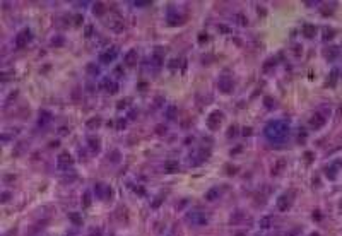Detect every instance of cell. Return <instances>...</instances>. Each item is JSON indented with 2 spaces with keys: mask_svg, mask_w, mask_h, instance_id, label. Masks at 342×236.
I'll use <instances>...</instances> for the list:
<instances>
[{
  "mask_svg": "<svg viewBox=\"0 0 342 236\" xmlns=\"http://www.w3.org/2000/svg\"><path fill=\"white\" fill-rule=\"evenodd\" d=\"M289 133V125L282 120H275V122H270L267 127H265V135H267L269 140L272 142H282V140L287 137Z\"/></svg>",
  "mask_w": 342,
  "mask_h": 236,
  "instance_id": "cell-1",
  "label": "cell"
},
{
  "mask_svg": "<svg viewBox=\"0 0 342 236\" xmlns=\"http://www.w3.org/2000/svg\"><path fill=\"white\" fill-rule=\"evenodd\" d=\"M293 202H294V192H293V190H291V192H286L284 195H281V197H279V200H277V209L281 210V212H286V210L291 209Z\"/></svg>",
  "mask_w": 342,
  "mask_h": 236,
  "instance_id": "cell-2",
  "label": "cell"
},
{
  "mask_svg": "<svg viewBox=\"0 0 342 236\" xmlns=\"http://www.w3.org/2000/svg\"><path fill=\"white\" fill-rule=\"evenodd\" d=\"M223 120H224L223 111L216 110V111H212V113L207 117V125H209L210 130H217V128H219V125L223 123Z\"/></svg>",
  "mask_w": 342,
  "mask_h": 236,
  "instance_id": "cell-3",
  "label": "cell"
},
{
  "mask_svg": "<svg viewBox=\"0 0 342 236\" xmlns=\"http://www.w3.org/2000/svg\"><path fill=\"white\" fill-rule=\"evenodd\" d=\"M31 39H33L31 29H23L21 33H17V36H16V46L17 48H24Z\"/></svg>",
  "mask_w": 342,
  "mask_h": 236,
  "instance_id": "cell-4",
  "label": "cell"
},
{
  "mask_svg": "<svg viewBox=\"0 0 342 236\" xmlns=\"http://www.w3.org/2000/svg\"><path fill=\"white\" fill-rule=\"evenodd\" d=\"M217 88H219L221 93L229 94L233 89H234V82H233V79H229V77H221L219 82H217Z\"/></svg>",
  "mask_w": 342,
  "mask_h": 236,
  "instance_id": "cell-5",
  "label": "cell"
},
{
  "mask_svg": "<svg viewBox=\"0 0 342 236\" xmlns=\"http://www.w3.org/2000/svg\"><path fill=\"white\" fill-rule=\"evenodd\" d=\"M325 122H327L325 117H323L322 113H318V111H316V113H313V115H311V118H310V127H311V128H316V130H318V128H322V127L325 125Z\"/></svg>",
  "mask_w": 342,
  "mask_h": 236,
  "instance_id": "cell-6",
  "label": "cell"
},
{
  "mask_svg": "<svg viewBox=\"0 0 342 236\" xmlns=\"http://www.w3.org/2000/svg\"><path fill=\"white\" fill-rule=\"evenodd\" d=\"M58 168H62V169H65V168H68V166H72L74 164V159H72V156L68 154V152H62V154H58Z\"/></svg>",
  "mask_w": 342,
  "mask_h": 236,
  "instance_id": "cell-7",
  "label": "cell"
},
{
  "mask_svg": "<svg viewBox=\"0 0 342 236\" xmlns=\"http://www.w3.org/2000/svg\"><path fill=\"white\" fill-rule=\"evenodd\" d=\"M108 28H110L111 31H115V33H123L125 31V23H123V19H120V17H113V19L108 23Z\"/></svg>",
  "mask_w": 342,
  "mask_h": 236,
  "instance_id": "cell-8",
  "label": "cell"
},
{
  "mask_svg": "<svg viewBox=\"0 0 342 236\" xmlns=\"http://www.w3.org/2000/svg\"><path fill=\"white\" fill-rule=\"evenodd\" d=\"M137 58H139V53H137L135 48L128 50L125 55V58H123V62H125V65H128V67H133V65L137 63Z\"/></svg>",
  "mask_w": 342,
  "mask_h": 236,
  "instance_id": "cell-9",
  "label": "cell"
},
{
  "mask_svg": "<svg viewBox=\"0 0 342 236\" xmlns=\"http://www.w3.org/2000/svg\"><path fill=\"white\" fill-rule=\"evenodd\" d=\"M99 58H101V62L103 63H110V62H113L115 58H116V48L113 46V48H110V50H106V52H103L99 55Z\"/></svg>",
  "mask_w": 342,
  "mask_h": 236,
  "instance_id": "cell-10",
  "label": "cell"
},
{
  "mask_svg": "<svg viewBox=\"0 0 342 236\" xmlns=\"http://www.w3.org/2000/svg\"><path fill=\"white\" fill-rule=\"evenodd\" d=\"M337 79H339V72L332 70V72H330V75H329V79H327V82H325V88H335Z\"/></svg>",
  "mask_w": 342,
  "mask_h": 236,
  "instance_id": "cell-11",
  "label": "cell"
},
{
  "mask_svg": "<svg viewBox=\"0 0 342 236\" xmlns=\"http://www.w3.org/2000/svg\"><path fill=\"white\" fill-rule=\"evenodd\" d=\"M93 12L96 14L98 17H101V16H104V12H106V5H104L103 2H96V5L93 7Z\"/></svg>",
  "mask_w": 342,
  "mask_h": 236,
  "instance_id": "cell-12",
  "label": "cell"
},
{
  "mask_svg": "<svg viewBox=\"0 0 342 236\" xmlns=\"http://www.w3.org/2000/svg\"><path fill=\"white\" fill-rule=\"evenodd\" d=\"M284 166H286V159H279V161L274 164V168H272V175H281L282 169H284Z\"/></svg>",
  "mask_w": 342,
  "mask_h": 236,
  "instance_id": "cell-13",
  "label": "cell"
},
{
  "mask_svg": "<svg viewBox=\"0 0 342 236\" xmlns=\"http://www.w3.org/2000/svg\"><path fill=\"white\" fill-rule=\"evenodd\" d=\"M316 33V28L313 26V24H304L303 26V34L306 36V38H313Z\"/></svg>",
  "mask_w": 342,
  "mask_h": 236,
  "instance_id": "cell-14",
  "label": "cell"
},
{
  "mask_svg": "<svg viewBox=\"0 0 342 236\" xmlns=\"http://www.w3.org/2000/svg\"><path fill=\"white\" fill-rule=\"evenodd\" d=\"M178 168H180V164H178L176 161H166V164H164V169H166L168 173L178 171Z\"/></svg>",
  "mask_w": 342,
  "mask_h": 236,
  "instance_id": "cell-15",
  "label": "cell"
},
{
  "mask_svg": "<svg viewBox=\"0 0 342 236\" xmlns=\"http://www.w3.org/2000/svg\"><path fill=\"white\" fill-rule=\"evenodd\" d=\"M337 55H339V50H337V48H334V46H329V48L325 50V57H327L329 60L337 58Z\"/></svg>",
  "mask_w": 342,
  "mask_h": 236,
  "instance_id": "cell-16",
  "label": "cell"
},
{
  "mask_svg": "<svg viewBox=\"0 0 342 236\" xmlns=\"http://www.w3.org/2000/svg\"><path fill=\"white\" fill-rule=\"evenodd\" d=\"M89 147L93 152H98L101 149V144H99V139H96V137H91L89 139Z\"/></svg>",
  "mask_w": 342,
  "mask_h": 236,
  "instance_id": "cell-17",
  "label": "cell"
},
{
  "mask_svg": "<svg viewBox=\"0 0 342 236\" xmlns=\"http://www.w3.org/2000/svg\"><path fill=\"white\" fill-rule=\"evenodd\" d=\"M217 197H219V190H217V188H210V190L205 193V200H209V202L216 200Z\"/></svg>",
  "mask_w": 342,
  "mask_h": 236,
  "instance_id": "cell-18",
  "label": "cell"
},
{
  "mask_svg": "<svg viewBox=\"0 0 342 236\" xmlns=\"http://www.w3.org/2000/svg\"><path fill=\"white\" fill-rule=\"evenodd\" d=\"M104 89H106V93H110V94H115L116 91H118V86H116L115 82H110V81H106V82H104Z\"/></svg>",
  "mask_w": 342,
  "mask_h": 236,
  "instance_id": "cell-19",
  "label": "cell"
},
{
  "mask_svg": "<svg viewBox=\"0 0 342 236\" xmlns=\"http://www.w3.org/2000/svg\"><path fill=\"white\" fill-rule=\"evenodd\" d=\"M89 128H98V127L101 125V118L99 117H94V118H91V120H87V123H86Z\"/></svg>",
  "mask_w": 342,
  "mask_h": 236,
  "instance_id": "cell-20",
  "label": "cell"
},
{
  "mask_svg": "<svg viewBox=\"0 0 342 236\" xmlns=\"http://www.w3.org/2000/svg\"><path fill=\"white\" fill-rule=\"evenodd\" d=\"M325 175L330 178V180H335V176H337V169H335V166H327L325 168Z\"/></svg>",
  "mask_w": 342,
  "mask_h": 236,
  "instance_id": "cell-21",
  "label": "cell"
},
{
  "mask_svg": "<svg viewBox=\"0 0 342 236\" xmlns=\"http://www.w3.org/2000/svg\"><path fill=\"white\" fill-rule=\"evenodd\" d=\"M82 207L84 209H89L91 207V193H84V197H82Z\"/></svg>",
  "mask_w": 342,
  "mask_h": 236,
  "instance_id": "cell-22",
  "label": "cell"
},
{
  "mask_svg": "<svg viewBox=\"0 0 342 236\" xmlns=\"http://www.w3.org/2000/svg\"><path fill=\"white\" fill-rule=\"evenodd\" d=\"M68 217H70V219L74 221V224H82V217L79 216V214H75V212H70V214H68Z\"/></svg>",
  "mask_w": 342,
  "mask_h": 236,
  "instance_id": "cell-23",
  "label": "cell"
},
{
  "mask_svg": "<svg viewBox=\"0 0 342 236\" xmlns=\"http://www.w3.org/2000/svg\"><path fill=\"white\" fill-rule=\"evenodd\" d=\"M236 133H238V127H236V125H231L226 135H228V139H231V137H236Z\"/></svg>",
  "mask_w": 342,
  "mask_h": 236,
  "instance_id": "cell-24",
  "label": "cell"
},
{
  "mask_svg": "<svg viewBox=\"0 0 342 236\" xmlns=\"http://www.w3.org/2000/svg\"><path fill=\"white\" fill-rule=\"evenodd\" d=\"M50 118H52V117H50V113H48V111H41V117H39V125L46 123Z\"/></svg>",
  "mask_w": 342,
  "mask_h": 236,
  "instance_id": "cell-25",
  "label": "cell"
},
{
  "mask_svg": "<svg viewBox=\"0 0 342 236\" xmlns=\"http://www.w3.org/2000/svg\"><path fill=\"white\" fill-rule=\"evenodd\" d=\"M274 65H275V58L267 60V62L264 63V72H269V70H270V67H274Z\"/></svg>",
  "mask_w": 342,
  "mask_h": 236,
  "instance_id": "cell-26",
  "label": "cell"
},
{
  "mask_svg": "<svg viewBox=\"0 0 342 236\" xmlns=\"http://www.w3.org/2000/svg\"><path fill=\"white\" fill-rule=\"evenodd\" d=\"M63 43H65V39L62 38V36H57V38L52 39V45H53V46H62Z\"/></svg>",
  "mask_w": 342,
  "mask_h": 236,
  "instance_id": "cell-27",
  "label": "cell"
},
{
  "mask_svg": "<svg viewBox=\"0 0 342 236\" xmlns=\"http://www.w3.org/2000/svg\"><path fill=\"white\" fill-rule=\"evenodd\" d=\"M270 221H272V217H270V216L264 217V219L260 221V228H269V226H270Z\"/></svg>",
  "mask_w": 342,
  "mask_h": 236,
  "instance_id": "cell-28",
  "label": "cell"
},
{
  "mask_svg": "<svg viewBox=\"0 0 342 236\" xmlns=\"http://www.w3.org/2000/svg\"><path fill=\"white\" fill-rule=\"evenodd\" d=\"M236 21H238V23L241 24V26H246V24H248V19H246V17L243 16V14H238V16H236Z\"/></svg>",
  "mask_w": 342,
  "mask_h": 236,
  "instance_id": "cell-29",
  "label": "cell"
},
{
  "mask_svg": "<svg viewBox=\"0 0 342 236\" xmlns=\"http://www.w3.org/2000/svg\"><path fill=\"white\" fill-rule=\"evenodd\" d=\"M110 161H113V163H118V161H120V151H113V152H111Z\"/></svg>",
  "mask_w": 342,
  "mask_h": 236,
  "instance_id": "cell-30",
  "label": "cell"
},
{
  "mask_svg": "<svg viewBox=\"0 0 342 236\" xmlns=\"http://www.w3.org/2000/svg\"><path fill=\"white\" fill-rule=\"evenodd\" d=\"M264 103H265V106H267V108H274V106H275V103H274V99H272V98H265Z\"/></svg>",
  "mask_w": 342,
  "mask_h": 236,
  "instance_id": "cell-31",
  "label": "cell"
},
{
  "mask_svg": "<svg viewBox=\"0 0 342 236\" xmlns=\"http://www.w3.org/2000/svg\"><path fill=\"white\" fill-rule=\"evenodd\" d=\"M178 65H180V58H174V60L169 62V68H171V70H176Z\"/></svg>",
  "mask_w": 342,
  "mask_h": 236,
  "instance_id": "cell-32",
  "label": "cell"
},
{
  "mask_svg": "<svg viewBox=\"0 0 342 236\" xmlns=\"http://www.w3.org/2000/svg\"><path fill=\"white\" fill-rule=\"evenodd\" d=\"M89 236H101V229H99V228H98V229H94V228H93V229L89 231Z\"/></svg>",
  "mask_w": 342,
  "mask_h": 236,
  "instance_id": "cell-33",
  "label": "cell"
},
{
  "mask_svg": "<svg viewBox=\"0 0 342 236\" xmlns=\"http://www.w3.org/2000/svg\"><path fill=\"white\" fill-rule=\"evenodd\" d=\"M330 38H334V31L332 29H327V33L323 34V39H330Z\"/></svg>",
  "mask_w": 342,
  "mask_h": 236,
  "instance_id": "cell-34",
  "label": "cell"
},
{
  "mask_svg": "<svg viewBox=\"0 0 342 236\" xmlns=\"http://www.w3.org/2000/svg\"><path fill=\"white\" fill-rule=\"evenodd\" d=\"M135 193H139L140 197H142V195H145V188L144 187H135Z\"/></svg>",
  "mask_w": 342,
  "mask_h": 236,
  "instance_id": "cell-35",
  "label": "cell"
},
{
  "mask_svg": "<svg viewBox=\"0 0 342 236\" xmlns=\"http://www.w3.org/2000/svg\"><path fill=\"white\" fill-rule=\"evenodd\" d=\"M87 70H93V74H98V72H99V68L94 67V65L91 63V65H87Z\"/></svg>",
  "mask_w": 342,
  "mask_h": 236,
  "instance_id": "cell-36",
  "label": "cell"
},
{
  "mask_svg": "<svg viewBox=\"0 0 342 236\" xmlns=\"http://www.w3.org/2000/svg\"><path fill=\"white\" fill-rule=\"evenodd\" d=\"M236 171H238V169H236V166H228V175H234Z\"/></svg>",
  "mask_w": 342,
  "mask_h": 236,
  "instance_id": "cell-37",
  "label": "cell"
},
{
  "mask_svg": "<svg viewBox=\"0 0 342 236\" xmlns=\"http://www.w3.org/2000/svg\"><path fill=\"white\" fill-rule=\"evenodd\" d=\"M252 133H253V130L250 128V127H248V128H246V127L243 128V135H245V137H246V135H252Z\"/></svg>",
  "mask_w": 342,
  "mask_h": 236,
  "instance_id": "cell-38",
  "label": "cell"
},
{
  "mask_svg": "<svg viewBox=\"0 0 342 236\" xmlns=\"http://www.w3.org/2000/svg\"><path fill=\"white\" fill-rule=\"evenodd\" d=\"M163 198H164V195H161V197H159V198H156V200L152 202V207H158L159 204H161V200H163Z\"/></svg>",
  "mask_w": 342,
  "mask_h": 236,
  "instance_id": "cell-39",
  "label": "cell"
},
{
  "mask_svg": "<svg viewBox=\"0 0 342 236\" xmlns=\"http://www.w3.org/2000/svg\"><path fill=\"white\" fill-rule=\"evenodd\" d=\"M147 3H151V2H149V0H139V2H135V5L144 7V5H147Z\"/></svg>",
  "mask_w": 342,
  "mask_h": 236,
  "instance_id": "cell-40",
  "label": "cell"
},
{
  "mask_svg": "<svg viewBox=\"0 0 342 236\" xmlns=\"http://www.w3.org/2000/svg\"><path fill=\"white\" fill-rule=\"evenodd\" d=\"M156 132H158L159 135H163V133L166 132V127H164V128H163V125H158V128H156Z\"/></svg>",
  "mask_w": 342,
  "mask_h": 236,
  "instance_id": "cell-41",
  "label": "cell"
},
{
  "mask_svg": "<svg viewBox=\"0 0 342 236\" xmlns=\"http://www.w3.org/2000/svg\"><path fill=\"white\" fill-rule=\"evenodd\" d=\"M217 28L221 29V33H229V28H228V26H224V24H219Z\"/></svg>",
  "mask_w": 342,
  "mask_h": 236,
  "instance_id": "cell-42",
  "label": "cell"
},
{
  "mask_svg": "<svg viewBox=\"0 0 342 236\" xmlns=\"http://www.w3.org/2000/svg\"><path fill=\"white\" fill-rule=\"evenodd\" d=\"M207 39H209V38H207V34H204V33H202V34H199V41H200V43L207 41Z\"/></svg>",
  "mask_w": 342,
  "mask_h": 236,
  "instance_id": "cell-43",
  "label": "cell"
},
{
  "mask_svg": "<svg viewBox=\"0 0 342 236\" xmlns=\"http://www.w3.org/2000/svg\"><path fill=\"white\" fill-rule=\"evenodd\" d=\"M9 198H10V193H7V192H5V193H3V197H2V202L5 204V202L9 200Z\"/></svg>",
  "mask_w": 342,
  "mask_h": 236,
  "instance_id": "cell-44",
  "label": "cell"
},
{
  "mask_svg": "<svg viewBox=\"0 0 342 236\" xmlns=\"http://www.w3.org/2000/svg\"><path fill=\"white\" fill-rule=\"evenodd\" d=\"M81 23H82V16H75V26H79Z\"/></svg>",
  "mask_w": 342,
  "mask_h": 236,
  "instance_id": "cell-45",
  "label": "cell"
},
{
  "mask_svg": "<svg viewBox=\"0 0 342 236\" xmlns=\"http://www.w3.org/2000/svg\"><path fill=\"white\" fill-rule=\"evenodd\" d=\"M168 117H169V118H173V117H174V108H173V106L169 108V111H168Z\"/></svg>",
  "mask_w": 342,
  "mask_h": 236,
  "instance_id": "cell-46",
  "label": "cell"
},
{
  "mask_svg": "<svg viewBox=\"0 0 342 236\" xmlns=\"http://www.w3.org/2000/svg\"><path fill=\"white\" fill-rule=\"evenodd\" d=\"M258 14H260V16H265V14H267V10H265L264 7H258Z\"/></svg>",
  "mask_w": 342,
  "mask_h": 236,
  "instance_id": "cell-47",
  "label": "cell"
},
{
  "mask_svg": "<svg viewBox=\"0 0 342 236\" xmlns=\"http://www.w3.org/2000/svg\"><path fill=\"white\" fill-rule=\"evenodd\" d=\"M239 151H241V147H239V146H238V147H234V149H231V154H236V152H239Z\"/></svg>",
  "mask_w": 342,
  "mask_h": 236,
  "instance_id": "cell-48",
  "label": "cell"
},
{
  "mask_svg": "<svg viewBox=\"0 0 342 236\" xmlns=\"http://www.w3.org/2000/svg\"><path fill=\"white\" fill-rule=\"evenodd\" d=\"M91 33H93V26H87V31H86V36H91Z\"/></svg>",
  "mask_w": 342,
  "mask_h": 236,
  "instance_id": "cell-49",
  "label": "cell"
},
{
  "mask_svg": "<svg viewBox=\"0 0 342 236\" xmlns=\"http://www.w3.org/2000/svg\"><path fill=\"white\" fill-rule=\"evenodd\" d=\"M5 180H7V183H10V180H16V176L9 175V176H5Z\"/></svg>",
  "mask_w": 342,
  "mask_h": 236,
  "instance_id": "cell-50",
  "label": "cell"
},
{
  "mask_svg": "<svg viewBox=\"0 0 342 236\" xmlns=\"http://www.w3.org/2000/svg\"><path fill=\"white\" fill-rule=\"evenodd\" d=\"M127 103H128V101H122V103H118V108H123V106H127Z\"/></svg>",
  "mask_w": 342,
  "mask_h": 236,
  "instance_id": "cell-51",
  "label": "cell"
},
{
  "mask_svg": "<svg viewBox=\"0 0 342 236\" xmlns=\"http://www.w3.org/2000/svg\"><path fill=\"white\" fill-rule=\"evenodd\" d=\"M236 236H245V233H238V234H236Z\"/></svg>",
  "mask_w": 342,
  "mask_h": 236,
  "instance_id": "cell-52",
  "label": "cell"
},
{
  "mask_svg": "<svg viewBox=\"0 0 342 236\" xmlns=\"http://www.w3.org/2000/svg\"><path fill=\"white\" fill-rule=\"evenodd\" d=\"M311 236H320V234H318V233H313V234H311Z\"/></svg>",
  "mask_w": 342,
  "mask_h": 236,
  "instance_id": "cell-53",
  "label": "cell"
},
{
  "mask_svg": "<svg viewBox=\"0 0 342 236\" xmlns=\"http://www.w3.org/2000/svg\"><path fill=\"white\" fill-rule=\"evenodd\" d=\"M340 210H342V202H340Z\"/></svg>",
  "mask_w": 342,
  "mask_h": 236,
  "instance_id": "cell-54",
  "label": "cell"
}]
</instances>
